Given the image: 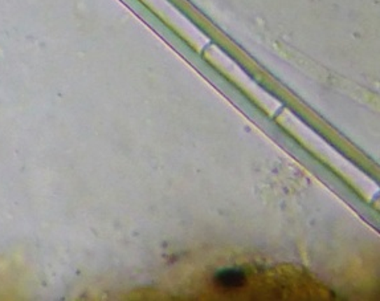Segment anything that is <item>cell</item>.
Wrapping results in <instances>:
<instances>
[{"instance_id":"6da1fadb","label":"cell","mask_w":380,"mask_h":301,"mask_svg":"<svg viewBox=\"0 0 380 301\" xmlns=\"http://www.w3.org/2000/svg\"><path fill=\"white\" fill-rule=\"evenodd\" d=\"M215 286L221 290H237L246 284V272L240 268L221 270L213 277Z\"/></svg>"}]
</instances>
